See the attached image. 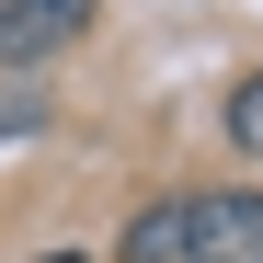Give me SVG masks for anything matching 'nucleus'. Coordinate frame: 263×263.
I'll list each match as a JSON object with an SVG mask.
<instances>
[{"instance_id":"39448f33","label":"nucleus","mask_w":263,"mask_h":263,"mask_svg":"<svg viewBox=\"0 0 263 263\" xmlns=\"http://www.w3.org/2000/svg\"><path fill=\"white\" fill-rule=\"evenodd\" d=\"M229 138H240V149H263V80H240V92H229Z\"/></svg>"},{"instance_id":"f257e3e1","label":"nucleus","mask_w":263,"mask_h":263,"mask_svg":"<svg viewBox=\"0 0 263 263\" xmlns=\"http://www.w3.org/2000/svg\"><path fill=\"white\" fill-rule=\"evenodd\" d=\"M183 263H263V195L217 183L183 206Z\"/></svg>"},{"instance_id":"20e7f679","label":"nucleus","mask_w":263,"mask_h":263,"mask_svg":"<svg viewBox=\"0 0 263 263\" xmlns=\"http://www.w3.org/2000/svg\"><path fill=\"white\" fill-rule=\"evenodd\" d=\"M34 126H46V92H0V149L34 138Z\"/></svg>"},{"instance_id":"7ed1b4c3","label":"nucleus","mask_w":263,"mask_h":263,"mask_svg":"<svg viewBox=\"0 0 263 263\" xmlns=\"http://www.w3.org/2000/svg\"><path fill=\"white\" fill-rule=\"evenodd\" d=\"M160 252H183V206H149L138 217V263H160Z\"/></svg>"},{"instance_id":"f03ea898","label":"nucleus","mask_w":263,"mask_h":263,"mask_svg":"<svg viewBox=\"0 0 263 263\" xmlns=\"http://www.w3.org/2000/svg\"><path fill=\"white\" fill-rule=\"evenodd\" d=\"M80 23H92V0H0V69H46Z\"/></svg>"}]
</instances>
